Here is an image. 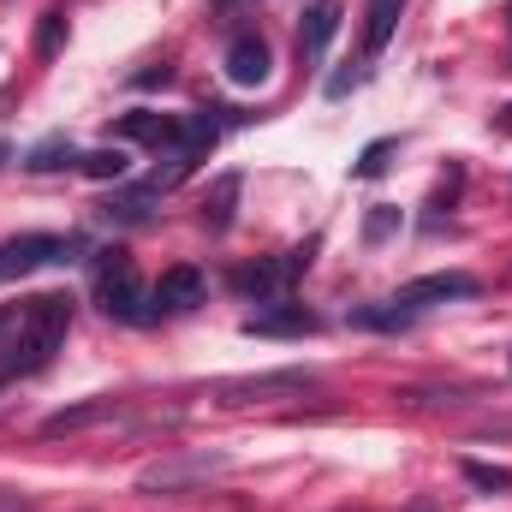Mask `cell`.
<instances>
[{
  "label": "cell",
  "mask_w": 512,
  "mask_h": 512,
  "mask_svg": "<svg viewBox=\"0 0 512 512\" xmlns=\"http://www.w3.org/2000/svg\"><path fill=\"white\" fill-rule=\"evenodd\" d=\"M66 328H72V298L66 292H42V298H24L18 316L0 328V387L18 382V376H36L54 364V352L66 346Z\"/></svg>",
  "instance_id": "cell-1"
},
{
  "label": "cell",
  "mask_w": 512,
  "mask_h": 512,
  "mask_svg": "<svg viewBox=\"0 0 512 512\" xmlns=\"http://www.w3.org/2000/svg\"><path fill=\"white\" fill-rule=\"evenodd\" d=\"M90 286H96V304L114 316V322H149V292L137 280L126 251H96L90 256Z\"/></svg>",
  "instance_id": "cell-2"
},
{
  "label": "cell",
  "mask_w": 512,
  "mask_h": 512,
  "mask_svg": "<svg viewBox=\"0 0 512 512\" xmlns=\"http://www.w3.org/2000/svg\"><path fill=\"white\" fill-rule=\"evenodd\" d=\"M90 251L84 233H18V239H0V280H24L48 262H72V256Z\"/></svg>",
  "instance_id": "cell-3"
},
{
  "label": "cell",
  "mask_w": 512,
  "mask_h": 512,
  "mask_svg": "<svg viewBox=\"0 0 512 512\" xmlns=\"http://www.w3.org/2000/svg\"><path fill=\"white\" fill-rule=\"evenodd\" d=\"M215 471H227V453H173L137 471V495H185L191 483H209Z\"/></svg>",
  "instance_id": "cell-4"
},
{
  "label": "cell",
  "mask_w": 512,
  "mask_h": 512,
  "mask_svg": "<svg viewBox=\"0 0 512 512\" xmlns=\"http://www.w3.org/2000/svg\"><path fill=\"white\" fill-rule=\"evenodd\" d=\"M310 251H316V239L298 245V251H286V256H268V262H251V268H233V292H239V298H256V304L286 298V286L310 268Z\"/></svg>",
  "instance_id": "cell-5"
},
{
  "label": "cell",
  "mask_w": 512,
  "mask_h": 512,
  "mask_svg": "<svg viewBox=\"0 0 512 512\" xmlns=\"http://www.w3.org/2000/svg\"><path fill=\"white\" fill-rule=\"evenodd\" d=\"M477 292H483V280H477V274H465V268H441V274L405 280V286L393 292V304H399L405 316H423V310H435V304H453V298H477Z\"/></svg>",
  "instance_id": "cell-6"
},
{
  "label": "cell",
  "mask_w": 512,
  "mask_h": 512,
  "mask_svg": "<svg viewBox=\"0 0 512 512\" xmlns=\"http://www.w3.org/2000/svg\"><path fill=\"white\" fill-rule=\"evenodd\" d=\"M310 387H316L310 370H268V376H233V382H221L215 399L221 405H256V399H298Z\"/></svg>",
  "instance_id": "cell-7"
},
{
  "label": "cell",
  "mask_w": 512,
  "mask_h": 512,
  "mask_svg": "<svg viewBox=\"0 0 512 512\" xmlns=\"http://www.w3.org/2000/svg\"><path fill=\"white\" fill-rule=\"evenodd\" d=\"M108 137L114 143H143V149H179L185 143V114H155V108H131V114H120L114 126H108Z\"/></svg>",
  "instance_id": "cell-8"
},
{
  "label": "cell",
  "mask_w": 512,
  "mask_h": 512,
  "mask_svg": "<svg viewBox=\"0 0 512 512\" xmlns=\"http://www.w3.org/2000/svg\"><path fill=\"white\" fill-rule=\"evenodd\" d=\"M316 328H322V316L304 310V304H292V298H268L256 316H245V334L251 340H304Z\"/></svg>",
  "instance_id": "cell-9"
},
{
  "label": "cell",
  "mask_w": 512,
  "mask_h": 512,
  "mask_svg": "<svg viewBox=\"0 0 512 512\" xmlns=\"http://www.w3.org/2000/svg\"><path fill=\"white\" fill-rule=\"evenodd\" d=\"M203 274L197 268H167L155 286H149V316H185V310H197L203 304Z\"/></svg>",
  "instance_id": "cell-10"
},
{
  "label": "cell",
  "mask_w": 512,
  "mask_h": 512,
  "mask_svg": "<svg viewBox=\"0 0 512 512\" xmlns=\"http://www.w3.org/2000/svg\"><path fill=\"white\" fill-rule=\"evenodd\" d=\"M340 18H346L340 0H310V6H304V24H298V60H304V66H316V60L328 54V42L340 36Z\"/></svg>",
  "instance_id": "cell-11"
},
{
  "label": "cell",
  "mask_w": 512,
  "mask_h": 512,
  "mask_svg": "<svg viewBox=\"0 0 512 512\" xmlns=\"http://www.w3.org/2000/svg\"><path fill=\"white\" fill-rule=\"evenodd\" d=\"M227 84H239V90H256V84H268V42L262 36H233V48H227Z\"/></svg>",
  "instance_id": "cell-12"
},
{
  "label": "cell",
  "mask_w": 512,
  "mask_h": 512,
  "mask_svg": "<svg viewBox=\"0 0 512 512\" xmlns=\"http://www.w3.org/2000/svg\"><path fill=\"white\" fill-rule=\"evenodd\" d=\"M108 417H120V399H90V405L54 411V417L42 423V435H78V429H90V423H108Z\"/></svg>",
  "instance_id": "cell-13"
},
{
  "label": "cell",
  "mask_w": 512,
  "mask_h": 512,
  "mask_svg": "<svg viewBox=\"0 0 512 512\" xmlns=\"http://www.w3.org/2000/svg\"><path fill=\"white\" fill-rule=\"evenodd\" d=\"M78 173H84V179H96V185H108V179L120 185V179L131 173V155L120 149V143H108V149H90V155L78 161Z\"/></svg>",
  "instance_id": "cell-14"
},
{
  "label": "cell",
  "mask_w": 512,
  "mask_h": 512,
  "mask_svg": "<svg viewBox=\"0 0 512 512\" xmlns=\"http://www.w3.org/2000/svg\"><path fill=\"white\" fill-rule=\"evenodd\" d=\"M78 161H84V155H78L72 137H48V143H36V149L24 155L30 173H60V167H78Z\"/></svg>",
  "instance_id": "cell-15"
},
{
  "label": "cell",
  "mask_w": 512,
  "mask_h": 512,
  "mask_svg": "<svg viewBox=\"0 0 512 512\" xmlns=\"http://www.w3.org/2000/svg\"><path fill=\"white\" fill-rule=\"evenodd\" d=\"M346 322H352V328H370V334H393V328H411L417 316H405V310L387 298V304H364V310H352Z\"/></svg>",
  "instance_id": "cell-16"
},
{
  "label": "cell",
  "mask_w": 512,
  "mask_h": 512,
  "mask_svg": "<svg viewBox=\"0 0 512 512\" xmlns=\"http://www.w3.org/2000/svg\"><path fill=\"white\" fill-rule=\"evenodd\" d=\"M233 197H239V173H227V179L215 185V203L203 209V221H209V233H227V227H233Z\"/></svg>",
  "instance_id": "cell-17"
},
{
  "label": "cell",
  "mask_w": 512,
  "mask_h": 512,
  "mask_svg": "<svg viewBox=\"0 0 512 512\" xmlns=\"http://www.w3.org/2000/svg\"><path fill=\"white\" fill-rule=\"evenodd\" d=\"M465 483H471V489H483V495H507V489H512V471H501V465H483V459H465Z\"/></svg>",
  "instance_id": "cell-18"
},
{
  "label": "cell",
  "mask_w": 512,
  "mask_h": 512,
  "mask_svg": "<svg viewBox=\"0 0 512 512\" xmlns=\"http://www.w3.org/2000/svg\"><path fill=\"white\" fill-rule=\"evenodd\" d=\"M387 155H393V137H376V143L358 155V167H352V173H358V179H376V173L387 167Z\"/></svg>",
  "instance_id": "cell-19"
},
{
  "label": "cell",
  "mask_w": 512,
  "mask_h": 512,
  "mask_svg": "<svg viewBox=\"0 0 512 512\" xmlns=\"http://www.w3.org/2000/svg\"><path fill=\"white\" fill-rule=\"evenodd\" d=\"M60 30H66V18H60V12H48V18H42V30H36V54H54V48H60Z\"/></svg>",
  "instance_id": "cell-20"
},
{
  "label": "cell",
  "mask_w": 512,
  "mask_h": 512,
  "mask_svg": "<svg viewBox=\"0 0 512 512\" xmlns=\"http://www.w3.org/2000/svg\"><path fill=\"white\" fill-rule=\"evenodd\" d=\"M393 227H399V209H376V215H370V221H364V239H370V245H376V239H387V233H393Z\"/></svg>",
  "instance_id": "cell-21"
},
{
  "label": "cell",
  "mask_w": 512,
  "mask_h": 512,
  "mask_svg": "<svg viewBox=\"0 0 512 512\" xmlns=\"http://www.w3.org/2000/svg\"><path fill=\"white\" fill-rule=\"evenodd\" d=\"M0 512H24V507H18V495H6V489H0Z\"/></svg>",
  "instance_id": "cell-22"
},
{
  "label": "cell",
  "mask_w": 512,
  "mask_h": 512,
  "mask_svg": "<svg viewBox=\"0 0 512 512\" xmlns=\"http://www.w3.org/2000/svg\"><path fill=\"white\" fill-rule=\"evenodd\" d=\"M6 155H12V149H6V143H0V161H6Z\"/></svg>",
  "instance_id": "cell-23"
}]
</instances>
